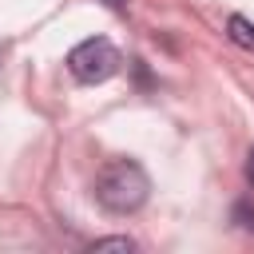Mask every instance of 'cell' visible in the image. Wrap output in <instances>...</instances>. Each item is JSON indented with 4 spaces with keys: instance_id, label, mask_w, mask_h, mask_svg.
Wrapping results in <instances>:
<instances>
[{
    "instance_id": "6da1fadb",
    "label": "cell",
    "mask_w": 254,
    "mask_h": 254,
    "mask_svg": "<svg viewBox=\"0 0 254 254\" xmlns=\"http://www.w3.org/2000/svg\"><path fill=\"white\" fill-rule=\"evenodd\" d=\"M151 194V179L139 163L115 159L95 175V202L111 214H135Z\"/></svg>"
},
{
    "instance_id": "7a4b0ae2",
    "label": "cell",
    "mask_w": 254,
    "mask_h": 254,
    "mask_svg": "<svg viewBox=\"0 0 254 254\" xmlns=\"http://www.w3.org/2000/svg\"><path fill=\"white\" fill-rule=\"evenodd\" d=\"M119 64L123 60H119L115 44L103 40V36H91V40H83V44H75L67 52V71L79 83H103V79H111L119 71Z\"/></svg>"
},
{
    "instance_id": "3957f363",
    "label": "cell",
    "mask_w": 254,
    "mask_h": 254,
    "mask_svg": "<svg viewBox=\"0 0 254 254\" xmlns=\"http://www.w3.org/2000/svg\"><path fill=\"white\" fill-rule=\"evenodd\" d=\"M226 36H230L238 48L254 52V24H250L246 16H230V20H226Z\"/></svg>"
},
{
    "instance_id": "277c9868",
    "label": "cell",
    "mask_w": 254,
    "mask_h": 254,
    "mask_svg": "<svg viewBox=\"0 0 254 254\" xmlns=\"http://www.w3.org/2000/svg\"><path fill=\"white\" fill-rule=\"evenodd\" d=\"M91 250H135V242H131V238H123V234H119V238H95V242H91Z\"/></svg>"
},
{
    "instance_id": "5b68a950",
    "label": "cell",
    "mask_w": 254,
    "mask_h": 254,
    "mask_svg": "<svg viewBox=\"0 0 254 254\" xmlns=\"http://www.w3.org/2000/svg\"><path fill=\"white\" fill-rule=\"evenodd\" d=\"M234 222L254 234V206H250V202H234Z\"/></svg>"
},
{
    "instance_id": "8992f818",
    "label": "cell",
    "mask_w": 254,
    "mask_h": 254,
    "mask_svg": "<svg viewBox=\"0 0 254 254\" xmlns=\"http://www.w3.org/2000/svg\"><path fill=\"white\" fill-rule=\"evenodd\" d=\"M246 179L254 183V151H250V159H246Z\"/></svg>"
},
{
    "instance_id": "52a82bcc",
    "label": "cell",
    "mask_w": 254,
    "mask_h": 254,
    "mask_svg": "<svg viewBox=\"0 0 254 254\" xmlns=\"http://www.w3.org/2000/svg\"><path fill=\"white\" fill-rule=\"evenodd\" d=\"M107 4H115V8H119V4H123V0H107Z\"/></svg>"
},
{
    "instance_id": "ba28073f",
    "label": "cell",
    "mask_w": 254,
    "mask_h": 254,
    "mask_svg": "<svg viewBox=\"0 0 254 254\" xmlns=\"http://www.w3.org/2000/svg\"><path fill=\"white\" fill-rule=\"evenodd\" d=\"M0 56H4V52H0Z\"/></svg>"
}]
</instances>
